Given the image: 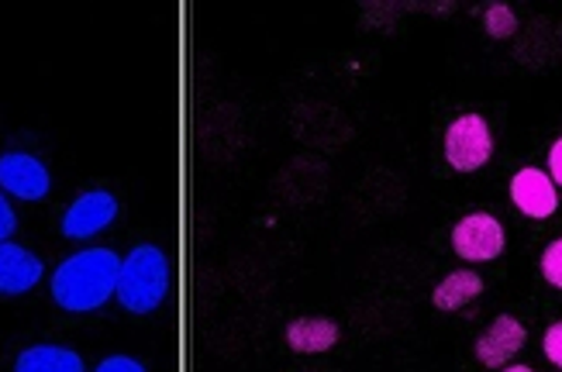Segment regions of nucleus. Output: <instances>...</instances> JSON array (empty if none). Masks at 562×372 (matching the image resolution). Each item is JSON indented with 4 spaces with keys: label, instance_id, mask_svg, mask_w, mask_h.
<instances>
[{
    "label": "nucleus",
    "instance_id": "nucleus-1",
    "mask_svg": "<svg viewBox=\"0 0 562 372\" xmlns=\"http://www.w3.org/2000/svg\"><path fill=\"white\" fill-rule=\"evenodd\" d=\"M121 259L111 248H87L66 259L53 277V296L63 311H97L117 293Z\"/></svg>",
    "mask_w": 562,
    "mask_h": 372
},
{
    "label": "nucleus",
    "instance_id": "nucleus-2",
    "mask_svg": "<svg viewBox=\"0 0 562 372\" xmlns=\"http://www.w3.org/2000/svg\"><path fill=\"white\" fill-rule=\"evenodd\" d=\"M169 293V262L162 256V248L156 245H138L128 252V259L121 262L117 277V301L132 314H153Z\"/></svg>",
    "mask_w": 562,
    "mask_h": 372
},
{
    "label": "nucleus",
    "instance_id": "nucleus-3",
    "mask_svg": "<svg viewBox=\"0 0 562 372\" xmlns=\"http://www.w3.org/2000/svg\"><path fill=\"white\" fill-rule=\"evenodd\" d=\"M494 156V138L480 114H462L446 132V159L459 172H473Z\"/></svg>",
    "mask_w": 562,
    "mask_h": 372
},
{
    "label": "nucleus",
    "instance_id": "nucleus-4",
    "mask_svg": "<svg viewBox=\"0 0 562 372\" xmlns=\"http://www.w3.org/2000/svg\"><path fill=\"white\" fill-rule=\"evenodd\" d=\"M452 248L459 252V259L467 262H486L497 259L504 252V228L501 221L491 214H470L462 217L456 232H452Z\"/></svg>",
    "mask_w": 562,
    "mask_h": 372
},
{
    "label": "nucleus",
    "instance_id": "nucleus-5",
    "mask_svg": "<svg viewBox=\"0 0 562 372\" xmlns=\"http://www.w3.org/2000/svg\"><path fill=\"white\" fill-rule=\"evenodd\" d=\"M117 217V201L108 190H90L72 201V207L63 214V235L66 238H90L104 232Z\"/></svg>",
    "mask_w": 562,
    "mask_h": 372
},
{
    "label": "nucleus",
    "instance_id": "nucleus-6",
    "mask_svg": "<svg viewBox=\"0 0 562 372\" xmlns=\"http://www.w3.org/2000/svg\"><path fill=\"white\" fill-rule=\"evenodd\" d=\"M0 187L21 196V201H42L48 187H53V180H48V169L35 156L8 153V156H0Z\"/></svg>",
    "mask_w": 562,
    "mask_h": 372
},
{
    "label": "nucleus",
    "instance_id": "nucleus-7",
    "mask_svg": "<svg viewBox=\"0 0 562 372\" xmlns=\"http://www.w3.org/2000/svg\"><path fill=\"white\" fill-rule=\"evenodd\" d=\"M525 338H528V331H525L521 320L501 314L494 325L480 335V341H476V359L486 369H501V365H507L510 359H515L525 349Z\"/></svg>",
    "mask_w": 562,
    "mask_h": 372
},
{
    "label": "nucleus",
    "instance_id": "nucleus-8",
    "mask_svg": "<svg viewBox=\"0 0 562 372\" xmlns=\"http://www.w3.org/2000/svg\"><path fill=\"white\" fill-rule=\"evenodd\" d=\"M510 201L528 217H552L559 207L552 177H546L542 169H521L518 177L510 180Z\"/></svg>",
    "mask_w": 562,
    "mask_h": 372
},
{
    "label": "nucleus",
    "instance_id": "nucleus-9",
    "mask_svg": "<svg viewBox=\"0 0 562 372\" xmlns=\"http://www.w3.org/2000/svg\"><path fill=\"white\" fill-rule=\"evenodd\" d=\"M38 280H42L38 256H32L29 248L11 245V241L0 245V293H8V296L29 293Z\"/></svg>",
    "mask_w": 562,
    "mask_h": 372
},
{
    "label": "nucleus",
    "instance_id": "nucleus-10",
    "mask_svg": "<svg viewBox=\"0 0 562 372\" xmlns=\"http://www.w3.org/2000/svg\"><path fill=\"white\" fill-rule=\"evenodd\" d=\"M286 341H290L293 352H304V356L328 352L338 341V325L328 317H301L286 328Z\"/></svg>",
    "mask_w": 562,
    "mask_h": 372
},
{
    "label": "nucleus",
    "instance_id": "nucleus-11",
    "mask_svg": "<svg viewBox=\"0 0 562 372\" xmlns=\"http://www.w3.org/2000/svg\"><path fill=\"white\" fill-rule=\"evenodd\" d=\"M14 372H83V359L59 345H32L18 356Z\"/></svg>",
    "mask_w": 562,
    "mask_h": 372
},
{
    "label": "nucleus",
    "instance_id": "nucleus-12",
    "mask_svg": "<svg viewBox=\"0 0 562 372\" xmlns=\"http://www.w3.org/2000/svg\"><path fill=\"white\" fill-rule=\"evenodd\" d=\"M480 290H483V280L476 277V272L473 269H459V272H452V277H446L442 283L435 286L431 301H435L438 311H459L462 304L476 301Z\"/></svg>",
    "mask_w": 562,
    "mask_h": 372
},
{
    "label": "nucleus",
    "instance_id": "nucleus-13",
    "mask_svg": "<svg viewBox=\"0 0 562 372\" xmlns=\"http://www.w3.org/2000/svg\"><path fill=\"white\" fill-rule=\"evenodd\" d=\"M483 24H486V32H491L494 38H510L518 29V18L510 14L507 4H491L483 14Z\"/></svg>",
    "mask_w": 562,
    "mask_h": 372
},
{
    "label": "nucleus",
    "instance_id": "nucleus-14",
    "mask_svg": "<svg viewBox=\"0 0 562 372\" xmlns=\"http://www.w3.org/2000/svg\"><path fill=\"white\" fill-rule=\"evenodd\" d=\"M542 277L562 290V238H555L546 252H542Z\"/></svg>",
    "mask_w": 562,
    "mask_h": 372
},
{
    "label": "nucleus",
    "instance_id": "nucleus-15",
    "mask_svg": "<svg viewBox=\"0 0 562 372\" xmlns=\"http://www.w3.org/2000/svg\"><path fill=\"white\" fill-rule=\"evenodd\" d=\"M546 356H549V362H555L562 369V320L546 331Z\"/></svg>",
    "mask_w": 562,
    "mask_h": 372
},
{
    "label": "nucleus",
    "instance_id": "nucleus-16",
    "mask_svg": "<svg viewBox=\"0 0 562 372\" xmlns=\"http://www.w3.org/2000/svg\"><path fill=\"white\" fill-rule=\"evenodd\" d=\"M97 372H145V369L128 356H111V359H104L101 365H97Z\"/></svg>",
    "mask_w": 562,
    "mask_h": 372
},
{
    "label": "nucleus",
    "instance_id": "nucleus-17",
    "mask_svg": "<svg viewBox=\"0 0 562 372\" xmlns=\"http://www.w3.org/2000/svg\"><path fill=\"white\" fill-rule=\"evenodd\" d=\"M14 228H18V217H14L11 204L4 201V193H0V245H4L14 235Z\"/></svg>",
    "mask_w": 562,
    "mask_h": 372
},
{
    "label": "nucleus",
    "instance_id": "nucleus-18",
    "mask_svg": "<svg viewBox=\"0 0 562 372\" xmlns=\"http://www.w3.org/2000/svg\"><path fill=\"white\" fill-rule=\"evenodd\" d=\"M549 169H552V180L562 187V138L552 145V153H549Z\"/></svg>",
    "mask_w": 562,
    "mask_h": 372
},
{
    "label": "nucleus",
    "instance_id": "nucleus-19",
    "mask_svg": "<svg viewBox=\"0 0 562 372\" xmlns=\"http://www.w3.org/2000/svg\"><path fill=\"white\" fill-rule=\"evenodd\" d=\"M504 372H535V369H528V365H507Z\"/></svg>",
    "mask_w": 562,
    "mask_h": 372
}]
</instances>
